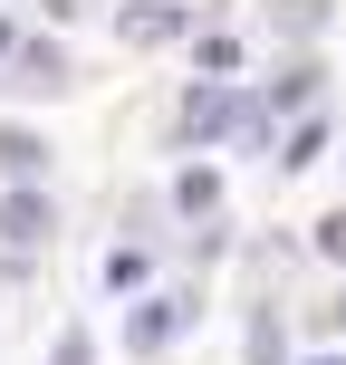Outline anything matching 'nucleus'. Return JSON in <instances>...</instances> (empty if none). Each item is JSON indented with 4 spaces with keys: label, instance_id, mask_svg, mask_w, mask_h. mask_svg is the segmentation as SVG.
<instances>
[{
    "label": "nucleus",
    "instance_id": "f257e3e1",
    "mask_svg": "<svg viewBox=\"0 0 346 365\" xmlns=\"http://www.w3.org/2000/svg\"><path fill=\"white\" fill-rule=\"evenodd\" d=\"M240 125V96L231 87H193V96H183V135H193V145H202V135H231Z\"/></svg>",
    "mask_w": 346,
    "mask_h": 365
},
{
    "label": "nucleus",
    "instance_id": "f03ea898",
    "mask_svg": "<svg viewBox=\"0 0 346 365\" xmlns=\"http://www.w3.org/2000/svg\"><path fill=\"white\" fill-rule=\"evenodd\" d=\"M173 29H183V10H173V0H145V10H126V48H164Z\"/></svg>",
    "mask_w": 346,
    "mask_h": 365
},
{
    "label": "nucleus",
    "instance_id": "7ed1b4c3",
    "mask_svg": "<svg viewBox=\"0 0 346 365\" xmlns=\"http://www.w3.org/2000/svg\"><path fill=\"white\" fill-rule=\"evenodd\" d=\"M39 231H49V202H39V192H10V202H0V240H39Z\"/></svg>",
    "mask_w": 346,
    "mask_h": 365
},
{
    "label": "nucleus",
    "instance_id": "20e7f679",
    "mask_svg": "<svg viewBox=\"0 0 346 365\" xmlns=\"http://www.w3.org/2000/svg\"><path fill=\"white\" fill-rule=\"evenodd\" d=\"M10 87H29V96L68 87V58H58V48H29V58H19V77H10Z\"/></svg>",
    "mask_w": 346,
    "mask_h": 365
},
{
    "label": "nucleus",
    "instance_id": "39448f33",
    "mask_svg": "<svg viewBox=\"0 0 346 365\" xmlns=\"http://www.w3.org/2000/svg\"><path fill=\"white\" fill-rule=\"evenodd\" d=\"M39 164H49V145H39V135H19V125H0V173H19V182H29Z\"/></svg>",
    "mask_w": 346,
    "mask_h": 365
},
{
    "label": "nucleus",
    "instance_id": "423d86ee",
    "mask_svg": "<svg viewBox=\"0 0 346 365\" xmlns=\"http://www.w3.org/2000/svg\"><path fill=\"white\" fill-rule=\"evenodd\" d=\"M173 327H183V308H173V298H154V308L135 317V356H154V346H173Z\"/></svg>",
    "mask_w": 346,
    "mask_h": 365
},
{
    "label": "nucleus",
    "instance_id": "0eeeda50",
    "mask_svg": "<svg viewBox=\"0 0 346 365\" xmlns=\"http://www.w3.org/2000/svg\"><path fill=\"white\" fill-rule=\"evenodd\" d=\"M173 202H183V212H212V202H221V173H202V164H193V173L173 182Z\"/></svg>",
    "mask_w": 346,
    "mask_h": 365
},
{
    "label": "nucleus",
    "instance_id": "6e6552de",
    "mask_svg": "<svg viewBox=\"0 0 346 365\" xmlns=\"http://www.w3.org/2000/svg\"><path fill=\"white\" fill-rule=\"evenodd\" d=\"M202 68H212V77H231V68H240V38H221V29H212V38H202Z\"/></svg>",
    "mask_w": 346,
    "mask_h": 365
},
{
    "label": "nucleus",
    "instance_id": "1a4fd4ad",
    "mask_svg": "<svg viewBox=\"0 0 346 365\" xmlns=\"http://www.w3.org/2000/svg\"><path fill=\"white\" fill-rule=\"evenodd\" d=\"M327 19V0H279V29H317Z\"/></svg>",
    "mask_w": 346,
    "mask_h": 365
},
{
    "label": "nucleus",
    "instance_id": "9d476101",
    "mask_svg": "<svg viewBox=\"0 0 346 365\" xmlns=\"http://www.w3.org/2000/svg\"><path fill=\"white\" fill-rule=\"evenodd\" d=\"M317 250H327V259H346V212H327V221H317Z\"/></svg>",
    "mask_w": 346,
    "mask_h": 365
},
{
    "label": "nucleus",
    "instance_id": "9b49d317",
    "mask_svg": "<svg viewBox=\"0 0 346 365\" xmlns=\"http://www.w3.org/2000/svg\"><path fill=\"white\" fill-rule=\"evenodd\" d=\"M49 10H58V19H68V10H77V0H49Z\"/></svg>",
    "mask_w": 346,
    "mask_h": 365
},
{
    "label": "nucleus",
    "instance_id": "f8f14e48",
    "mask_svg": "<svg viewBox=\"0 0 346 365\" xmlns=\"http://www.w3.org/2000/svg\"><path fill=\"white\" fill-rule=\"evenodd\" d=\"M327 317H337V327H346V298H337V308H327Z\"/></svg>",
    "mask_w": 346,
    "mask_h": 365
},
{
    "label": "nucleus",
    "instance_id": "ddd939ff",
    "mask_svg": "<svg viewBox=\"0 0 346 365\" xmlns=\"http://www.w3.org/2000/svg\"><path fill=\"white\" fill-rule=\"evenodd\" d=\"M0 58H10V29H0Z\"/></svg>",
    "mask_w": 346,
    "mask_h": 365
},
{
    "label": "nucleus",
    "instance_id": "4468645a",
    "mask_svg": "<svg viewBox=\"0 0 346 365\" xmlns=\"http://www.w3.org/2000/svg\"><path fill=\"white\" fill-rule=\"evenodd\" d=\"M317 365H337V356H317Z\"/></svg>",
    "mask_w": 346,
    "mask_h": 365
}]
</instances>
